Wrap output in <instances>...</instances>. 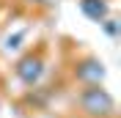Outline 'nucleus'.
Returning <instances> with one entry per match:
<instances>
[{
  "label": "nucleus",
  "mask_w": 121,
  "mask_h": 118,
  "mask_svg": "<svg viewBox=\"0 0 121 118\" xmlns=\"http://www.w3.org/2000/svg\"><path fill=\"white\" fill-rule=\"evenodd\" d=\"M77 102H80V110L91 118H110L116 113V99L102 85H85L77 96Z\"/></svg>",
  "instance_id": "nucleus-1"
},
{
  "label": "nucleus",
  "mask_w": 121,
  "mask_h": 118,
  "mask_svg": "<svg viewBox=\"0 0 121 118\" xmlns=\"http://www.w3.org/2000/svg\"><path fill=\"white\" fill-rule=\"evenodd\" d=\"M17 77L25 82V85H36L39 80H41V74H44V58L39 55V52H28V55H22V58L17 60V66H14Z\"/></svg>",
  "instance_id": "nucleus-2"
},
{
  "label": "nucleus",
  "mask_w": 121,
  "mask_h": 118,
  "mask_svg": "<svg viewBox=\"0 0 121 118\" xmlns=\"http://www.w3.org/2000/svg\"><path fill=\"white\" fill-rule=\"evenodd\" d=\"M105 63L99 58H83L74 63V77L83 85H102V80H105Z\"/></svg>",
  "instance_id": "nucleus-3"
},
{
  "label": "nucleus",
  "mask_w": 121,
  "mask_h": 118,
  "mask_svg": "<svg viewBox=\"0 0 121 118\" xmlns=\"http://www.w3.org/2000/svg\"><path fill=\"white\" fill-rule=\"evenodd\" d=\"M80 11L88 17L91 22H99V25H102L107 19V11H110V8H107L105 0H80Z\"/></svg>",
  "instance_id": "nucleus-4"
},
{
  "label": "nucleus",
  "mask_w": 121,
  "mask_h": 118,
  "mask_svg": "<svg viewBox=\"0 0 121 118\" xmlns=\"http://www.w3.org/2000/svg\"><path fill=\"white\" fill-rule=\"evenodd\" d=\"M102 25H105V30L110 33V36H116V33H118V25H116L113 19H110V22H102Z\"/></svg>",
  "instance_id": "nucleus-5"
},
{
  "label": "nucleus",
  "mask_w": 121,
  "mask_h": 118,
  "mask_svg": "<svg viewBox=\"0 0 121 118\" xmlns=\"http://www.w3.org/2000/svg\"><path fill=\"white\" fill-rule=\"evenodd\" d=\"M25 3H30V6H47V3H52V0H25Z\"/></svg>",
  "instance_id": "nucleus-6"
}]
</instances>
